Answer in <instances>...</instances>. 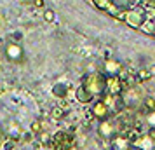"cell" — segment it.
Masks as SVG:
<instances>
[{"label": "cell", "mask_w": 155, "mask_h": 150, "mask_svg": "<svg viewBox=\"0 0 155 150\" xmlns=\"http://www.w3.org/2000/svg\"><path fill=\"white\" fill-rule=\"evenodd\" d=\"M117 18H122V19H124L129 26H133V28H143L145 23L148 21L147 19V11L141 9V7L127 9V11H124V12H119Z\"/></svg>", "instance_id": "cell-1"}, {"label": "cell", "mask_w": 155, "mask_h": 150, "mask_svg": "<svg viewBox=\"0 0 155 150\" xmlns=\"http://www.w3.org/2000/svg\"><path fill=\"white\" fill-rule=\"evenodd\" d=\"M82 86L92 94V96H96V94H105L106 93V77L103 73H91V75H87L82 82Z\"/></svg>", "instance_id": "cell-2"}, {"label": "cell", "mask_w": 155, "mask_h": 150, "mask_svg": "<svg viewBox=\"0 0 155 150\" xmlns=\"http://www.w3.org/2000/svg\"><path fill=\"white\" fill-rule=\"evenodd\" d=\"M73 135L66 133V131H58L56 135H52V142L51 147L54 150H71L73 147Z\"/></svg>", "instance_id": "cell-3"}, {"label": "cell", "mask_w": 155, "mask_h": 150, "mask_svg": "<svg viewBox=\"0 0 155 150\" xmlns=\"http://www.w3.org/2000/svg\"><path fill=\"white\" fill-rule=\"evenodd\" d=\"M98 133L101 138H106V140H113L115 136L119 135V124H117V119H106V121H101L98 126Z\"/></svg>", "instance_id": "cell-4"}, {"label": "cell", "mask_w": 155, "mask_h": 150, "mask_svg": "<svg viewBox=\"0 0 155 150\" xmlns=\"http://www.w3.org/2000/svg\"><path fill=\"white\" fill-rule=\"evenodd\" d=\"M134 147L140 150H155V129H148V133L141 135L136 140Z\"/></svg>", "instance_id": "cell-5"}, {"label": "cell", "mask_w": 155, "mask_h": 150, "mask_svg": "<svg viewBox=\"0 0 155 150\" xmlns=\"http://www.w3.org/2000/svg\"><path fill=\"white\" fill-rule=\"evenodd\" d=\"M103 101L108 105V108H110L112 114H120V112H124V108H126V103H124L122 94H120V96H112V94L105 93V100Z\"/></svg>", "instance_id": "cell-6"}, {"label": "cell", "mask_w": 155, "mask_h": 150, "mask_svg": "<svg viewBox=\"0 0 155 150\" xmlns=\"http://www.w3.org/2000/svg\"><path fill=\"white\" fill-rule=\"evenodd\" d=\"M92 115L98 119L99 122L101 121H106V119H110L112 117V112H110V108H108V105H106L105 101H94V105H92Z\"/></svg>", "instance_id": "cell-7"}, {"label": "cell", "mask_w": 155, "mask_h": 150, "mask_svg": "<svg viewBox=\"0 0 155 150\" xmlns=\"http://www.w3.org/2000/svg\"><path fill=\"white\" fill-rule=\"evenodd\" d=\"M122 93H124V84L120 77H106V94L120 96Z\"/></svg>", "instance_id": "cell-8"}, {"label": "cell", "mask_w": 155, "mask_h": 150, "mask_svg": "<svg viewBox=\"0 0 155 150\" xmlns=\"http://www.w3.org/2000/svg\"><path fill=\"white\" fill-rule=\"evenodd\" d=\"M4 133H5V138L11 140V142H18V140H21L23 135H25V131L21 129V126L18 124V122H9L5 129H4Z\"/></svg>", "instance_id": "cell-9"}, {"label": "cell", "mask_w": 155, "mask_h": 150, "mask_svg": "<svg viewBox=\"0 0 155 150\" xmlns=\"http://www.w3.org/2000/svg\"><path fill=\"white\" fill-rule=\"evenodd\" d=\"M5 56L11 59V61H21L23 59V49L19 44L14 42H9L5 45Z\"/></svg>", "instance_id": "cell-10"}, {"label": "cell", "mask_w": 155, "mask_h": 150, "mask_svg": "<svg viewBox=\"0 0 155 150\" xmlns=\"http://www.w3.org/2000/svg\"><path fill=\"white\" fill-rule=\"evenodd\" d=\"M122 98H124V103H126L127 107H136V105H140V91H136L133 87L126 89V91L122 93Z\"/></svg>", "instance_id": "cell-11"}, {"label": "cell", "mask_w": 155, "mask_h": 150, "mask_svg": "<svg viewBox=\"0 0 155 150\" xmlns=\"http://www.w3.org/2000/svg\"><path fill=\"white\" fill-rule=\"evenodd\" d=\"M105 73L108 77H119L122 73V65L117 59H106L105 61Z\"/></svg>", "instance_id": "cell-12"}, {"label": "cell", "mask_w": 155, "mask_h": 150, "mask_svg": "<svg viewBox=\"0 0 155 150\" xmlns=\"http://www.w3.org/2000/svg\"><path fill=\"white\" fill-rule=\"evenodd\" d=\"M75 96H77V100L80 101V103H91V101L94 100V96H92L84 86H80L77 91H75Z\"/></svg>", "instance_id": "cell-13"}, {"label": "cell", "mask_w": 155, "mask_h": 150, "mask_svg": "<svg viewBox=\"0 0 155 150\" xmlns=\"http://www.w3.org/2000/svg\"><path fill=\"white\" fill-rule=\"evenodd\" d=\"M52 94L56 98H66L68 94V84H63V82H58L52 86Z\"/></svg>", "instance_id": "cell-14"}, {"label": "cell", "mask_w": 155, "mask_h": 150, "mask_svg": "<svg viewBox=\"0 0 155 150\" xmlns=\"http://www.w3.org/2000/svg\"><path fill=\"white\" fill-rule=\"evenodd\" d=\"M38 136V142L42 143L44 147H51V142H52V135H49V133H40V135H37Z\"/></svg>", "instance_id": "cell-15"}, {"label": "cell", "mask_w": 155, "mask_h": 150, "mask_svg": "<svg viewBox=\"0 0 155 150\" xmlns=\"http://www.w3.org/2000/svg\"><path fill=\"white\" fill-rule=\"evenodd\" d=\"M51 117H52V119H56V121H59V119H63V117H64V110H63V108H59V107L52 108Z\"/></svg>", "instance_id": "cell-16"}, {"label": "cell", "mask_w": 155, "mask_h": 150, "mask_svg": "<svg viewBox=\"0 0 155 150\" xmlns=\"http://www.w3.org/2000/svg\"><path fill=\"white\" fill-rule=\"evenodd\" d=\"M30 133H33V135H40V133H42V124H40V121H33L31 122Z\"/></svg>", "instance_id": "cell-17"}, {"label": "cell", "mask_w": 155, "mask_h": 150, "mask_svg": "<svg viewBox=\"0 0 155 150\" xmlns=\"http://www.w3.org/2000/svg\"><path fill=\"white\" fill-rule=\"evenodd\" d=\"M147 124L150 126V129H155V112H148V115H147Z\"/></svg>", "instance_id": "cell-18"}, {"label": "cell", "mask_w": 155, "mask_h": 150, "mask_svg": "<svg viewBox=\"0 0 155 150\" xmlns=\"http://www.w3.org/2000/svg\"><path fill=\"white\" fill-rule=\"evenodd\" d=\"M136 79H138V80H148V79H150V72H148V70H140Z\"/></svg>", "instance_id": "cell-19"}, {"label": "cell", "mask_w": 155, "mask_h": 150, "mask_svg": "<svg viewBox=\"0 0 155 150\" xmlns=\"http://www.w3.org/2000/svg\"><path fill=\"white\" fill-rule=\"evenodd\" d=\"M145 105H147V110H148V112H155V100H152V98H147V100H145Z\"/></svg>", "instance_id": "cell-20"}, {"label": "cell", "mask_w": 155, "mask_h": 150, "mask_svg": "<svg viewBox=\"0 0 155 150\" xmlns=\"http://www.w3.org/2000/svg\"><path fill=\"white\" fill-rule=\"evenodd\" d=\"M44 18H45V21H49V23H52L54 21V12L51 11V9H47L45 12H44Z\"/></svg>", "instance_id": "cell-21"}, {"label": "cell", "mask_w": 155, "mask_h": 150, "mask_svg": "<svg viewBox=\"0 0 155 150\" xmlns=\"http://www.w3.org/2000/svg\"><path fill=\"white\" fill-rule=\"evenodd\" d=\"M4 143H5V133H4V129L0 128V148L4 147Z\"/></svg>", "instance_id": "cell-22"}, {"label": "cell", "mask_w": 155, "mask_h": 150, "mask_svg": "<svg viewBox=\"0 0 155 150\" xmlns=\"http://www.w3.org/2000/svg\"><path fill=\"white\" fill-rule=\"evenodd\" d=\"M131 150H140V148H136V147H134V148H131Z\"/></svg>", "instance_id": "cell-23"}]
</instances>
